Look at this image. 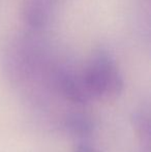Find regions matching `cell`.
I'll list each match as a JSON object with an SVG mask.
<instances>
[{"mask_svg": "<svg viewBox=\"0 0 151 152\" xmlns=\"http://www.w3.org/2000/svg\"><path fill=\"white\" fill-rule=\"evenodd\" d=\"M73 152H101L97 148H95L94 146L87 144V143H80L77 144L74 147Z\"/></svg>", "mask_w": 151, "mask_h": 152, "instance_id": "6", "label": "cell"}, {"mask_svg": "<svg viewBox=\"0 0 151 152\" xmlns=\"http://www.w3.org/2000/svg\"><path fill=\"white\" fill-rule=\"evenodd\" d=\"M63 128L65 132L76 139L90 138L95 130V123L89 115L84 113H71L64 119Z\"/></svg>", "mask_w": 151, "mask_h": 152, "instance_id": "4", "label": "cell"}, {"mask_svg": "<svg viewBox=\"0 0 151 152\" xmlns=\"http://www.w3.org/2000/svg\"><path fill=\"white\" fill-rule=\"evenodd\" d=\"M52 78L55 88L69 102L84 106L92 100L86 89L81 72L61 66L54 70Z\"/></svg>", "mask_w": 151, "mask_h": 152, "instance_id": "2", "label": "cell"}, {"mask_svg": "<svg viewBox=\"0 0 151 152\" xmlns=\"http://www.w3.org/2000/svg\"><path fill=\"white\" fill-rule=\"evenodd\" d=\"M81 75L92 99H115L120 95L124 87L122 75L113 56L103 48L95 49L91 53Z\"/></svg>", "mask_w": 151, "mask_h": 152, "instance_id": "1", "label": "cell"}, {"mask_svg": "<svg viewBox=\"0 0 151 152\" xmlns=\"http://www.w3.org/2000/svg\"><path fill=\"white\" fill-rule=\"evenodd\" d=\"M54 12V0H23L22 17L31 31L46 28Z\"/></svg>", "mask_w": 151, "mask_h": 152, "instance_id": "3", "label": "cell"}, {"mask_svg": "<svg viewBox=\"0 0 151 152\" xmlns=\"http://www.w3.org/2000/svg\"><path fill=\"white\" fill-rule=\"evenodd\" d=\"M131 126L143 151H150V119L145 112L136 111L131 116Z\"/></svg>", "mask_w": 151, "mask_h": 152, "instance_id": "5", "label": "cell"}]
</instances>
